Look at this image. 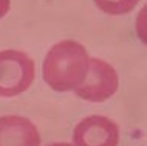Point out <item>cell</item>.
Returning a JSON list of instances; mask_svg holds the SVG:
<instances>
[{
  "instance_id": "3957f363",
  "label": "cell",
  "mask_w": 147,
  "mask_h": 146,
  "mask_svg": "<svg viewBox=\"0 0 147 146\" xmlns=\"http://www.w3.org/2000/svg\"><path fill=\"white\" fill-rule=\"evenodd\" d=\"M118 73L109 62L90 58V67L85 79L74 89V93L85 101L102 103L115 95L118 90Z\"/></svg>"
},
{
  "instance_id": "7a4b0ae2",
  "label": "cell",
  "mask_w": 147,
  "mask_h": 146,
  "mask_svg": "<svg viewBox=\"0 0 147 146\" xmlns=\"http://www.w3.org/2000/svg\"><path fill=\"white\" fill-rule=\"evenodd\" d=\"M34 61L19 50L0 51V96L13 98L30 89L34 79Z\"/></svg>"
},
{
  "instance_id": "5b68a950",
  "label": "cell",
  "mask_w": 147,
  "mask_h": 146,
  "mask_svg": "<svg viewBox=\"0 0 147 146\" xmlns=\"http://www.w3.org/2000/svg\"><path fill=\"white\" fill-rule=\"evenodd\" d=\"M0 146H40V135L28 118L3 115L0 117Z\"/></svg>"
},
{
  "instance_id": "ba28073f",
  "label": "cell",
  "mask_w": 147,
  "mask_h": 146,
  "mask_svg": "<svg viewBox=\"0 0 147 146\" xmlns=\"http://www.w3.org/2000/svg\"><path fill=\"white\" fill-rule=\"evenodd\" d=\"M47 146H73V145H70V143H51Z\"/></svg>"
},
{
  "instance_id": "6da1fadb",
  "label": "cell",
  "mask_w": 147,
  "mask_h": 146,
  "mask_svg": "<svg viewBox=\"0 0 147 146\" xmlns=\"http://www.w3.org/2000/svg\"><path fill=\"white\" fill-rule=\"evenodd\" d=\"M90 58L84 45L76 41H62L51 47L43 61V79L56 92L74 90L85 79Z\"/></svg>"
},
{
  "instance_id": "277c9868",
  "label": "cell",
  "mask_w": 147,
  "mask_h": 146,
  "mask_svg": "<svg viewBox=\"0 0 147 146\" xmlns=\"http://www.w3.org/2000/svg\"><path fill=\"white\" fill-rule=\"evenodd\" d=\"M73 141L74 146H118L119 128L107 117L90 115L78 123Z\"/></svg>"
},
{
  "instance_id": "52a82bcc",
  "label": "cell",
  "mask_w": 147,
  "mask_h": 146,
  "mask_svg": "<svg viewBox=\"0 0 147 146\" xmlns=\"http://www.w3.org/2000/svg\"><path fill=\"white\" fill-rule=\"evenodd\" d=\"M9 5H11V0H0V19L5 17L6 13L9 11Z\"/></svg>"
},
{
  "instance_id": "8992f818",
  "label": "cell",
  "mask_w": 147,
  "mask_h": 146,
  "mask_svg": "<svg viewBox=\"0 0 147 146\" xmlns=\"http://www.w3.org/2000/svg\"><path fill=\"white\" fill-rule=\"evenodd\" d=\"M140 2L141 0H94L99 10L112 16H121L130 13Z\"/></svg>"
}]
</instances>
